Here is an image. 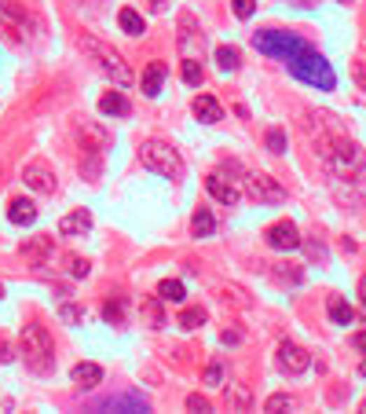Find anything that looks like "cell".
<instances>
[{
	"label": "cell",
	"instance_id": "2",
	"mask_svg": "<svg viewBox=\"0 0 366 414\" xmlns=\"http://www.w3.org/2000/svg\"><path fill=\"white\" fill-rule=\"evenodd\" d=\"M19 356L29 367V374H52L55 367V352H52V333L41 323H26L19 333Z\"/></svg>",
	"mask_w": 366,
	"mask_h": 414
},
{
	"label": "cell",
	"instance_id": "33",
	"mask_svg": "<svg viewBox=\"0 0 366 414\" xmlns=\"http://www.w3.org/2000/svg\"><path fill=\"white\" fill-rule=\"evenodd\" d=\"M187 410H198V414H209V410H213V403H209V400H205V396H202V392H190V396H187Z\"/></svg>",
	"mask_w": 366,
	"mask_h": 414
},
{
	"label": "cell",
	"instance_id": "38",
	"mask_svg": "<svg viewBox=\"0 0 366 414\" xmlns=\"http://www.w3.org/2000/svg\"><path fill=\"white\" fill-rule=\"evenodd\" d=\"M81 308H77V305H62V319H70V323H77V319H81Z\"/></svg>",
	"mask_w": 366,
	"mask_h": 414
},
{
	"label": "cell",
	"instance_id": "24",
	"mask_svg": "<svg viewBox=\"0 0 366 414\" xmlns=\"http://www.w3.org/2000/svg\"><path fill=\"white\" fill-rule=\"evenodd\" d=\"M227 371H224V363H220V359H213L209 363V367H205V385H209V389H224L227 385Z\"/></svg>",
	"mask_w": 366,
	"mask_h": 414
},
{
	"label": "cell",
	"instance_id": "27",
	"mask_svg": "<svg viewBox=\"0 0 366 414\" xmlns=\"http://www.w3.org/2000/svg\"><path fill=\"white\" fill-rule=\"evenodd\" d=\"M202 323H205V308H202V305L183 308V315H180V326H183V330H198Z\"/></svg>",
	"mask_w": 366,
	"mask_h": 414
},
{
	"label": "cell",
	"instance_id": "5",
	"mask_svg": "<svg viewBox=\"0 0 366 414\" xmlns=\"http://www.w3.org/2000/svg\"><path fill=\"white\" fill-rule=\"evenodd\" d=\"M304 44H308L304 37H297L293 29H279V26H267V29H257V34H253V48H257L260 55L282 59V62L290 55H297Z\"/></svg>",
	"mask_w": 366,
	"mask_h": 414
},
{
	"label": "cell",
	"instance_id": "22",
	"mask_svg": "<svg viewBox=\"0 0 366 414\" xmlns=\"http://www.w3.org/2000/svg\"><path fill=\"white\" fill-rule=\"evenodd\" d=\"M216 67H220V74H234L238 70V48L220 44L216 48Z\"/></svg>",
	"mask_w": 366,
	"mask_h": 414
},
{
	"label": "cell",
	"instance_id": "21",
	"mask_svg": "<svg viewBox=\"0 0 366 414\" xmlns=\"http://www.w3.org/2000/svg\"><path fill=\"white\" fill-rule=\"evenodd\" d=\"M190 235H195V238H209V235H216V220H213L209 209H198V213H195V220H190Z\"/></svg>",
	"mask_w": 366,
	"mask_h": 414
},
{
	"label": "cell",
	"instance_id": "9",
	"mask_svg": "<svg viewBox=\"0 0 366 414\" xmlns=\"http://www.w3.org/2000/svg\"><path fill=\"white\" fill-rule=\"evenodd\" d=\"M267 242H272L275 249H282V253L297 249V246H300L297 224H290V220H279V224H272V228H267Z\"/></svg>",
	"mask_w": 366,
	"mask_h": 414
},
{
	"label": "cell",
	"instance_id": "35",
	"mask_svg": "<svg viewBox=\"0 0 366 414\" xmlns=\"http://www.w3.org/2000/svg\"><path fill=\"white\" fill-rule=\"evenodd\" d=\"M290 407H293V396H286V392H279V396L267 400V410H290Z\"/></svg>",
	"mask_w": 366,
	"mask_h": 414
},
{
	"label": "cell",
	"instance_id": "29",
	"mask_svg": "<svg viewBox=\"0 0 366 414\" xmlns=\"http://www.w3.org/2000/svg\"><path fill=\"white\" fill-rule=\"evenodd\" d=\"M81 169H85V180H95V177H99V169H103V158H99V151H95V147L85 154Z\"/></svg>",
	"mask_w": 366,
	"mask_h": 414
},
{
	"label": "cell",
	"instance_id": "28",
	"mask_svg": "<svg viewBox=\"0 0 366 414\" xmlns=\"http://www.w3.org/2000/svg\"><path fill=\"white\" fill-rule=\"evenodd\" d=\"M157 294H162L165 301H183V297H187V290H183L180 279H165L162 286H157Z\"/></svg>",
	"mask_w": 366,
	"mask_h": 414
},
{
	"label": "cell",
	"instance_id": "14",
	"mask_svg": "<svg viewBox=\"0 0 366 414\" xmlns=\"http://www.w3.org/2000/svg\"><path fill=\"white\" fill-rule=\"evenodd\" d=\"M118 407H129V410H150V403L136 392H125V396H110V400L95 403V410H118Z\"/></svg>",
	"mask_w": 366,
	"mask_h": 414
},
{
	"label": "cell",
	"instance_id": "6",
	"mask_svg": "<svg viewBox=\"0 0 366 414\" xmlns=\"http://www.w3.org/2000/svg\"><path fill=\"white\" fill-rule=\"evenodd\" d=\"M139 162L147 165L150 172H162L169 180H180L183 177V158L176 154V147H169L165 139H147L139 147Z\"/></svg>",
	"mask_w": 366,
	"mask_h": 414
},
{
	"label": "cell",
	"instance_id": "13",
	"mask_svg": "<svg viewBox=\"0 0 366 414\" xmlns=\"http://www.w3.org/2000/svg\"><path fill=\"white\" fill-rule=\"evenodd\" d=\"M99 110H103V114H110V118H129L132 114V103L125 99L121 92H103L99 95Z\"/></svg>",
	"mask_w": 366,
	"mask_h": 414
},
{
	"label": "cell",
	"instance_id": "23",
	"mask_svg": "<svg viewBox=\"0 0 366 414\" xmlns=\"http://www.w3.org/2000/svg\"><path fill=\"white\" fill-rule=\"evenodd\" d=\"M22 253H26V257H34L37 264H44V257H48V253H52V238H34V242H26L22 246Z\"/></svg>",
	"mask_w": 366,
	"mask_h": 414
},
{
	"label": "cell",
	"instance_id": "7",
	"mask_svg": "<svg viewBox=\"0 0 366 414\" xmlns=\"http://www.w3.org/2000/svg\"><path fill=\"white\" fill-rule=\"evenodd\" d=\"M246 195H249V202L279 205V202H286V187L279 180H272L267 172H246Z\"/></svg>",
	"mask_w": 366,
	"mask_h": 414
},
{
	"label": "cell",
	"instance_id": "26",
	"mask_svg": "<svg viewBox=\"0 0 366 414\" xmlns=\"http://www.w3.org/2000/svg\"><path fill=\"white\" fill-rule=\"evenodd\" d=\"M0 22H8V26L26 22V11L19 4H11V0H0Z\"/></svg>",
	"mask_w": 366,
	"mask_h": 414
},
{
	"label": "cell",
	"instance_id": "12",
	"mask_svg": "<svg viewBox=\"0 0 366 414\" xmlns=\"http://www.w3.org/2000/svg\"><path fill=\"white\" fill-rule=\"evenodd\" d=\"M92 231V213L88 209H73V213H66L59 220V235H88Z\"/></svg>",
	"mask_w": 366,
	"mask_h": 414
},
{
	"label": "cell",
	"instance_id": "34",
	"mask_svg": "<svg viewBox=\"0 0 366 414\" xmlns=\"http://www.w3.org/2000/svg\"><path fill=\"white\" fill-rule=\"evenodd\" d=\"M143 315L150 319V326H165V312H157V301H147V305H143Z\"/></svg>",
	"mask_w": 366,
	"mask_h": 414
},
{
	"label": "cell",
	"instance_id": "17",
	"mask_svg": "<svg viewBox=\"0 0 366 414\" xmlns=\"http://www.w3.org/2000/svg\"><path fill=\"white\" fill-rule=\"evenodd\" d=\"M165 74H169V70H165V62H150V67L143 70V92H147L150 99L165 88Z\"/></svg>",
	"mask_w": 366,
	"mask_h": 414
},
{
	"label": "cell",
	"instance_id": "4",
	"mask_svg": "<svg viewBox=\"0 0 366 414\" xmlns=\"http://www.w3.org/2000/svg\"><path fill=\"white\" fill-rule=\"evenodd\" d=\"M77 48L99 62V70H103L114 85H132V70H129V62L121 59V52H118L114 44H106V41L92 37V34H81V37H77Z\"/></svg>",
	"mask_w": 366,
	"mask_h": 414
},
{
	"label": "cell",
	"instance_id": "36",
	"mask_svg": "<svg viewBox=\"0 0 366 414\" xmlns=\"http://www.w3.org/2000/svg\"><path fill=\"white\" fill-rule=\"evenodd\" d=\"M66 272H70V275H77V279H85V275H88V261L70 257V261H66Z\"/></svg>",
	"mask_w": 366,
	"mask_h": 414
},
{
	"label": "cell",
	"instance_id": "8",
	"mask_svg": "<svg viewBox=\"0 0 366 414\" xmlns=\"http://www.w3.org/2000/svg\"><path fill=\"white\" fill-rule=\"evenodd\" d=\"M275 359H279V371H286V374H304V371L311 367L308 348H300L297 341H282L279 352H275Z\"/></svg>",
	"mask_w": 366,
	"mask_h": 414
},
{
	"label": "cell",
	"instance_id": "41",
	"mask_svg": "<svg viewBox=\"0 0 366 414\" xmlns=\"http://www.w3.org/2000/svg\"><path fill=\"white\" fill-rule=\"evenodd\" d=\"M8 359H11V348H8V345H0V363H8Z\"/></svg>",
	"mask_w": 366,
	"mask_h": 414
},
{
	"label": "cell",
	"instance_id": "42",
	"mask_svg": "<svg viewBox=\"0 0 366 414\" xmlns=\"http://www.w3.org/2000/svg\"><path fill=\"white\" fill-rule=\"evenodd\" d=\"M359 301H363V308H366V275H363V282H359Z\"/></svg>",
	"mask_w": 366,
	"mask_h": 414
},
{
	"label": "cell",
	"instance_id": "10",
	"mask_svg": "<svg viewBox=\"0 0 366 414\" xmlns=\"http://www.w3.org/2000/svg\"><path fill=\"white\" fill-rule=\"evenodd\" d=\"M205 191H209V195H213L220 205H238V202H242V191H238L234 184H227L224 177H220V172L205 177Z\"/></svg>",
	"mask_w": 366,
	"mask_h": 414
},
{
	"label": "cell",
	"instance_id": "32",
	"mask_svg": "<svg viewBox=\"0 0 366 414\" xmlns=\"http://www.w3.org/2000/svg\"><path fill=\"white\" fill-rule=\"evenodd\" d=\"M103 315L114 326H125V308H121V301H110V305H103Z\"/></svg>",
	"mask_w": 366,
	"mask_h": 414
},
{
	"label": "cell",
	"instance_id": "1",
	"mask_svg": "<svg viewBox=\"0 0 366 414\" xmlns=\"http://www.w3.org/2000/svg\"><path fill=\"white\" fill-rule=\"evenodd\" d=\"M286 67H290V74L297 77V81H304L308 88H323V92L337 88V74H333L330 59H323L311 44H304L297 55L286 59Z\"/></svg>",
	"mask_w": 366,
	"mask_h": 414
},
{
	"label": "cell",
	"instance_id": "31",
	"mask_svg": "<svg viewBox=\"0 0 366 414\" xmlns=\"http://www.w3.org/2000/svg\"><path fill=\"white\" fill-rule=\"evenodd\" d=\"M231 11H234L242 22H249L253 11H257V0H231Z\"/></svg>",
	"mask_w": 366,
	"mask_h": 414
},
{
	"label": "cell",
	"instance_id": "44",
	"mask_svg": "<svg viewBox=\"0 0 366 414\" xmlns=\"http://www.w3.org/2000/svg\"><path fill=\"white\" fill-rule=\"evenodd\" d=\"M0 297H4V286H0Z\"/></svg>",
	"mask_w": 366,
	"mask_h": 414
},
{
	"label": "cell",
	"instance_id": "20",
	"mask_svg": "<svg viewBox=\"0 0 366 414\" xmlns=\"http://www.w3.org/2000/svg\"><path fill=\"white\" fill-rule=\"evenodd\" d=\"M326 312H330V319L337 323V326H348L356 319V312H352V305H348L344 297H330V305H326Z\"/></svg>",
	"mask_w": 366,
	"mask_h": 414
},
{
	"label": "cell",
	"instance_id": "11",
	"mask_svg": "<svg viewBox=\"0 0 366 414\" xmlns=\"http://www.w3.org/2000/svg\"><path fill=\"white\" fill-rule=\"evenodd\" d=\"M22 180H26V187L41 191V195H52V191H55V177H52V169L41 165V162H29V165L22 169Z\"/></svg>",
	"mask_w": 366,
	"mask_h": 414
},
{
	"label": "cell",
	"instance_id": "15",
	"mask_svg": "<svg viewBox=\"0 0 366 414\" xmlns=\"http://www.w3.org/2000/svg\"><path fill=\"white\" fill-rule=\"evenodd\" d=\"M195 118L205 121V125H213L224 118V106H220V99H213V95H198L195 99Z\"/></svg>",
	"mask_w": 366,
	"mask_h": 414
},
{
	"label": "cell",
	"instance_id": "18",
	"mask_svg": "<svg viewBox=\"0 0 366 414\" xmlns=\"http://www.w3.org/2000/svg\"><path fill=\"white\" fill-rule=\"evenodd\" d=\"M73 381L81 389H95L103 381V367H99V363H77V367H73Z\"/></svg>",
	"mask_w": 366,
	"mask_h": 414
},
{
	"label": "cell",
	"instance_id": "43",
	"mask_svg": "<svg viewBox=\"0 0 366 414\" xmlns=\"http://www.w3.org/2000/svg\"><path fill=\"white\" fill-rule=\"evenodd\" d=\"M356 348H366V333H356V341H352Z\"/></svg>",
	"mask_w": 366,
	"mask_h": 414
},
{
	"label": "cell",
	"instance_id": "39",
	"mask_svg": "<svg viewBox=\"0 0 366 414\" xmlns=\"http://www.w3.org/2000/svg\"><path fill=\"white\" fill-rule=\"evenodd\" d=\"M220 341H224V345H238V341H242V333H238V330H224V333H220Z\"/></svg>",
	"mask_w": 366,
	"mask_h": 414
},
{
	"label": "cell",
	"instance_id": "37",
	"mask_svg": "<svg viewBox=\"0 0 366 414\" xmlns=\"http://www.w3.org/2000/svg\"><path fill=\"white\" fill-rule=\"evenodd\" d=\"M231 403H234L238 410H246V407H249V392H246V389H231Z\"/></svg>",
	"mask_w": 366,
	"mask_h": 414
},
{
	"label": "cell",
	"instance_id": "25",
	"mask_svg": "<svg viewBox=\"0 0 366 414\" xmlns=\"http://www.w3.org/2000/svg\"><path fill=\"white\" fill-rule=\"evenodd\" d=\"M180 74H183V81L187 85H202V62L198 59H190V55H183V67H180Z\"/></svg>",
	"mask_w": 366,
	"mask_h": 414
},
{
	"label": "cell",
	"instance_id": "16",
	"mask_svg": "<svg viewBox=\"0 0 366 414\" xmlns=\"http://www.w3.org/2000/svg\"><path fill=\"white\" fill-rule=\"evenodd\" d=\"M8 216H11V224L29 228V224L37 220V205L29 202V198H15V202H11V209H8Z\"/></svg>",
	"mask_w": 366,
	"mask_h": 414
},
{
	"label": "cell",
	"instance_id": "30",
	"mask_svg": "<svg viewBox=\"0 0 366 414\" xmlns=\"http://www.w3.org/2000/svg\"><path fill=\"white\" fill-rule=\"evenodd\" d=\"M264 143H267V151H272V154H286V132L282 129H267Z\"/></svg>",
	"mask_w": 366,
	"mask_h": 414
},
{
	"label": "cell",
	"instance_id": "19",
	"mask_svg": "<svg viewBox=\"0 0 366 414\" xmlns=\"http://www.w3.org/2000/svg\"><path fill=\"white\" fill-rule=\"evenodd\" d=\"M118 26H121L129 37H143V34H147V22H143V15L132 11V8H121V11H118Z\"/></svg>",
	"mask_w": 366,
	"mask_h": 414
},
{
	"label": "cell",
	"instance_id": "40",
	"mask_svg": "<svg viewBox=\"0 0 366 414\" xmlns=\"http://www.w3.org/2000/svg\"><path fill=\"white\" fill-rule=\"evenodd\" d=\"M352 74H356L359 88H366V67H363V62H356V67H352Z\"/></svg>",
	"mask_w": 366,
	"mask_h": 414
},
{
	"label": "cell",
	"instance_id": "3",
	"mask_svg": "<svg viewBox=\"0 0 366 414\" xmlns=\"http://www.w3.org/2000/svg\"><path fill=\"white\" fill-rule=\"evenodd\" d=\"M319 154L326 158L330 172L337 180H359L363 169H366V158H363V147L356 139H326Z\"/></svg>",
	"mask_w": 366,
	"mask_h": 414
}]
</instances>
